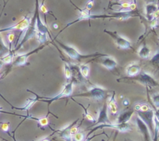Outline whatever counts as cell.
I'll use <instances>...</instances> for the list:
<instances>
[{"mask_svg":"<svg viewBox=\"0 0 159 141\" xmlns=\"http://www.w3.org/2000/svg\"><path fill=\"white\" fill-rule=\"evenodd\" d=\"M54 41L59 45L61 48L65 51V54L68 56L71 59L75 60H83V59H87V58H95V57H102V56H106L107 55V54H103V53H94V54H82L74 47V46H71L70 45L65 44V43H62V42L59 41V40L54 39Z\"/></svg>","mask_w":159,"mask_h":141,"instance_id":"cell-1","label":"cell"},{"mask_svg":"<svg viewBox=\"0 0 159 141\" xmlns=\"http://www.w3.org/2000/svg\"><path fill=\"white\" fill-rule=\"evenodd\" d=\"M138 82L142 85H145L147 87H159V83L150 74L144 71H141L138 74L134 76V77H122L120 78H118L116 82H124L127 83L128 82Z\"/></svg>","mask_w":159,"mask_h":141,"instance_id":"cell-2","label":"cell"},{"mask_svg":"<svg viewBox=\"0 0 159 141\" xmlns=\"http://www.w3.org/2000/svg\"><path fill=\"white\" fill-rule=\"evenodd\" d=\"M39 12V2L38 0H36V5H35V12H34V15L31 18L30 23L29 26H28L27 29L26 30V33H25L24 37H23L21 41L18 43L16 46L14 48V50L12 51V52L15 53L16 51H18L19 49L23 46V45L25 43L30 40V39H32L33 37H36V33H37V29H36V20H37V15Z\"/></svg>","mask_w":159,"mask_h":141,"instance_id":"cell-3","label":"cell"},{"mask_svg":"<svg viewBox=\"0 0 159 141\" xmlns=\"http://www.w3.org/2000/svg\"><path fill=\"white\" fill-rule=\"evenodd\" d=\"M108 92V90L106 89V88L97 86V85H93L87 91L75 95L71 97V99L75 97L88 98V99H93V100L100 101L107 97Z\"/></svg>","mask_w":159,"mask_h":141,"instance_id":"cell-4","label":"cell"},{"mask_svg":"<svg viewBox=\"0 0 159 141\" xmlns=\"http://www.w3.org/2000/svg\"><path fill=\"white\" fill-rule=\"evenodd\" d=\"M74 83H75V81L72 80L71 82L69 83L66 84V85L64 86L63 89L62 91H61L59 94H57V95L54 96V97H51V98H48V97H41V96H39L37 95H36L35 93L33 92V91H30V90H27V91H30V92H32L33 94L36 95V98H37V100H41L42 102H47L48 104V105H51L53 102L56 100H58V99H62V98H65V97H69L71 96V95L72 94L73 92V86H74Z\"/></svg>","mask_w":159,"mask_h":141,"instance_id":"cell-5","label":"cell"},{"mask_svg":"<svg viewBox=\"0 0 159 141\" xmlns=\"http://www.w3.org/2000/svg\"><path fill=\"white\" fill-rule=\"evenodd\" d=\"M138 116L147 125L148 127L149 131L153 139L154 136V130H155V124H154V116H155V112L152 108L146 110V111H137Z\"/></svg>","mask_w":159,"mask_h":141,"instance_id":"cell-6","label":"cell"},{"mask_svg":"<svg viewBox=\"0 0 159 141\" xmlns=\"http://www.w3.org/2000/svg\"><path fill=\"white\" fill-rule=\"evenodd\" d=\"M36 37L37 40L41 44H43L48 40V35L49 34V30L46 25L42 22L40 16V11L37 15V20H36Z\"/></svg>","mask_w":159,"mask_h":141,"instance_id":"cell-7","label":"cell"},{"mask_svg":"<svg viewBox=\"0 0 159 141\" xmlns=\"http://www.w3.org/2000/svg\"><path fill=\"white\" fill-rule=\"evenodd\" d=\"M104 33L110 35L113 40V41L115 42V43L121 49H133L130 42L126 38H124V37L120 35L116 31H110L107 30V29H104Z\"/></svg>","mask_w":159,"mask_h":141,"instance_id":"cell-8","label":"cell"},{"mask_svg":"<svg viewBox=\"0 0 159 141\" xmlns=\"http://www.w3.org/2000/svg\"><path fill=\"white\" fill-rule=\"evenodd\" d=\"M102 128H112L114 129V130H118V131L120 132H122V133L130 131V130H132L131 126H130V124L128 123V122H127V123H117V122H116V123H112V122H110V123L109 124H100V125L95 126V128L93 129V130H92L91 131H90V133H89L88 136H89L93 132L96 131L98 129Z\"/></svg>","mask_w":159,"mask_h":141,"instance_id":"cell-9","label":"cell"},{"mask_svg":"<svg viewBox=\"0 0 159 141\" xmlns=\"http://www.w3.org/2000/svg\"><path fill=\"white\" fill-rule=\"evenodd\" d=\"M31 18L28 15L23 17L19 23H16V24L12 25V26H8V27L3 28V29H0V33L2 32H8V31H12V30H20L21 32L26 31L27 29L28 26H29L30 23Z\"/></svg>","mask_w":159,"mask_h":141,"instance_id":"cell-10","label":"cell"},{"mask_svg":"<svg viewBox=\"0 0 159 141\" xmlns=\"http://www.w3.org/2000/svg\"><path fill=\"white\" fill-rule=\"evenodd\" d=\"M93 61L100 64L101 65L105 67L110 71H112L117 66V61L115 60L114 57H110L108 54L106 56H102V57H95L93 59Z\"/></svg>","mask_w":159,"mask_h":141,"instance_id":"cell-11","label":"cell"},{"mask_svg":"<svg viewBox=\"0 0 159 141\" xmlns=\"http://www.w3.org/2000/svg\"><path fill=\"white\" fill-rule=\"evenodd\" d=\"M44 46H45V45L43 44V45H41V46H39V47H37V48H36V49L33 50V51H30V52L26 53V54H19V55H17L16 57H15V59L12 60V64L14 65V66H23V65H25L26 63H27V59L30 56H31L32 54H35V53H37L38 51H40V50L43 49Z\"/></svg>","mask_w":159,"mask_h":141,"instance_id":"cell-12","label":"cell"},{"mask_svg":"<svg viewBox=\"0 0 159 141\" xmlns=\"http://www.w3.org/2000/svg\"><path fill=\"white\" fill-rule=\"evenodd\" d=\"M108 15V19H116L119 20H126L130 17L140 16V14L135 9H130V10L125 11H117L116 12L110 14Z\"/></svg>","mask_w":159,"mask_h":141,"instance_id":"cell-13","label":"cell"},{"mask_svg":"<svg viewBox=\"0 0 159 141\" xmlns=\"http://www.w3.org/2000/svg\"><path fill=\"white\" fill-rule=\"evenodd\" d=\"M110 122H110L108 118V107H107V102H105L102 108L99 109V117H98L97 120L96 121L93 126H96L100 125V124H109Z\"/></svg>","mask_w":159,"mask_h":141,"instance_id":"cell-14","label":"cell"},{"mask_svg":"<svg viewBox=\"0 0 159 141\" xmlns=\"http://www.w3.org/2000/svg\"><path fill=\"white\" fill-rule=\"evenodd\" d=\"M136 124L139 132L143 135V136H144V140L152 141V135H151L150 131H149L148 127L147 126V125H146L138 116L136 117Z\"/></svg>","mask_w":159,"mask_h":141,"instance_id":"cell-15","label":"cell"},{"mask_svg":"<svg viewBox=\"0 0 159 141\" xmlns=\"http://www.w3.org/2000/svg\"><path fill=\"white\" fill-rule=\"evenodd\" d=\"M108 110H110V114L113 116L117 117L119 115V107H118L117 102L116 100V92L113 91V94L109 98L108 101L107 102Z\"/></svg>","mask_w":159,"mask_h":141,"instance_id":"cell-16","label":"cell"},{"mask_svg":"<svg viewBox=\"0 0 159 141\" xmlns=\"http://www.w3.org/2000/svg\"><path fill=\"white\" fill-rule=\"evenodd\" d=\"M134 112V109H129L125 110L123 112L119 113L117 116V123H127L129 122L130 118L133 116Z\"/></svg>","mask_w":159,"mask_h":141,"instance_id":"cell-17","label":"cell"},{"mask_svg":"<svg viewBox=\"0 0 159 141\" xmlns=\"http://www.w3.org/2000/svg\"><path fill=\"white\" fill-rule=\"evenodd\" d=\"M141 71V67L138 63H135V62L130 64L126 68V73L127 74V77H134L139 74Z\"/></svg>","mask_w":159,"mask_h":141,"instance_id":"cell-18","label":"cell"},{"mask_svg":"<svg viewBox=\"0 0 159 141\" xmlns=\"http://www.w3.org/2000/svg\"><path fill=\"white\" fill-rule=\"evenodd\" d=\"M138 53L139 57H141V58L148 59L151 55V50L147 45L144 44L141 48H140Z\"/></svg>","mask_w":159,"mask_h":141,"instance_id":"cell-19","label":"cell"},{"mask_svg":"<svg viewBox=\"0 0 159 141\" xmlns=\"http://www.w3.org/2000/svg\"><path fill=\"white\" fill-rule=\"evenodd\" d=\"M29 118L37 120V123H38V126L40 127V128L43 129L44 127L49 126V123H50L49 118H48V116H43V117H39V118H35V117H32V116H30V117Z\"/></svg>","mask_w":159,"mask_h":141,"instance_id":"cell-20","label":"cell"},{"mask_svg":"<svg viewBox=\"0 0 159 141\" xmlns=\"http://www.w3.org/2000/svg\"><path fill=\"white\" fill-rule=\"evenodd\" d=\"M9 52H10V48L7 45H6L0 35V59L2 58L5 55L9 54Z\"/></svg>","mask_w":159,"mask_h":141,"instance_id":"cell-21","label":"cell"},{"mask_svg":"<svg viewBox=\"0 0 159 141\" xmlns=\"http://www.w3.org/2000/svg\"><path fill=\"white\" fill-rule=\"evenodd\" d=\"M158 10V7L154 3H150L146 6V14L148 18V20H151L152 17V15Z\"/></svg>","mask_w":159,"mask_h":141,"instance_id":"cell-22","label":"cell"},{"mask_svg":"<svg viewBox=\"0 0 159 141\" xmlns=\"http://www.w3.org/2000/svg\"><path fill=\"white\" fill-rule=\"evenodd\" d=\"M79 70H80V72L82 74V77L84 78H87L89 75L90 73V67L88 64H80L79 66Z\"/></svg>","mask_w":159,"mask_h":141,"instance_id":"cell-23","label":"cell"},{"mask_svg":"<svg viewBox=\"0 0 159 141\" xmlns=\"http://www.w3.org/2000/svg\"><path fill=\"white\" fill-rule=\"evenodd\" d=\"M64 73H65V78L68 81L72 77V71L68 63H65L64 64Z\"/></svg>","mask_w":159,"mask_h":141,"instance_id":"cell-24","label":"cell"},{"mask_svg":"<svg viewBox=\"0 0 159 141\" xmlns=\"http://www.w3.org/2000/svg\"><path fill=\"white\" fill-rule=\"evenodd\" d=\"M77 103H78V102H77ZM78 104H79V105H81V106L82 107V108H83L84 116H85V119H86L88 121H89V122H93V123H95V122H96V119H95L94 117L92 116V114H90V113L89 112L88 109H87V108H85V107L83 105H82L81 103H78Z\"/></svg>","mask_w":159,"mask_h":141,"instance_id":"cell-25","label":"cell"},{"mask_svg":"<svg viewBox=\"0 0 159 141\" xmlns=\"http://www.w3.org/2000/svg\"><path fill=\"white\" fill-rule=\"evenodd\" d=\"M13 56H14V53L12 52H9V54H7L6 55H5L2 58H1V60H2V62L4 63V64H9L12 63V59H13Z\"/></svg>","mask_w":159,"mask_h":141,"instance_id":"cell-26","label":"cell"},{"mask_svg":"<svg viewBox=\"0 0 159 141\" xmlns=\"http://www.w3.org/2000/svg\"><path fill=\"white\" fill-rule=\"evenodd\" d=\"M85 139V133L83 132L79 131L73 136L72 139L74 141H84Z\"/></svg>","mask_w":159,"mask_h":141,"instance_id":"cell-27","label":"cell"},{"mask_svg":"<svg viewBox=\"0 0 159 141\" xmlns=\"http://www.w3.org/2000/svg\"><path fill=\"white\" fill-rule=\"evenodd\" d=\"M150 63L152 64L153 66L158 68L159 67V51H158V52H157L156 54L152 57V58L150 60Z\"/></svg>","mask_w":159,"mask_h":141,"instance_id":"cell-28","label":"cell"},{"mask_svg":"<svg viewBox=\"0 0 159 141\" xmlns=\"http://www.w3.org/2000/svg\"><path fill=\"white\" fill-rule=\"evenodd\" d=\"M39 11L42 12V13L44 14V16H46L48 14H50L49 9L47 8V6L44 5V0L40 3V5H39Z\"/></svg>","mask_w":159,"mask_h":141,"instance_id":"cell-29","label":"cell"},{"mask_svg":"<svg viewBox=\"0 0 159 141\" xmlns=\"http://www.w3.org/2000/svg\"><path fill=\"white\" fill-rule=\"evenodd\" d=\"M152 101H153L154 105L156 107L157 109H159V93L152 95Z\"/></svg>","mask_w":159,"mask_h":141,"instance_id":"cell-30","label":"cell"},{"mask_svg":"<svg viewBox=\"0 0 159 141\" xmlns=\"http://www.w3.org/2000/svg\"><path fill=\"white\" fill-rule=\"evenodd\" d=\"M0 128H1L4 132L8 133L9 130V122H1V124H0Z\"/></svg>","mask_w":159,"mask_h":141,"instance_id":"cell-31","label":"cell"},{"mask_svg":"<svg viewBox=\"0 0 159 141\" xmlns=\"http://www.w3.org/2000/svg\"><path fill=\"white\" fill-rule=\"evenodd\" d=\"M14 37H15V34L14 33H9L7 36V39H8V41H9V48H10V49H11V45H12V41L14 40Z\"/></svg>","mask_w":159,"mask_h":141,"instance_id":"cell-32","label":"cell"},{"mask_svg":"<svg viewBox=\"0 0 159 141\" xmlns=\"http://www.w3.org/2000/svg\"><path fill=\"white\" fill-rule=\"evenodd\" d=\"M93 5H94V0H89V1L87 2L86 6H85V9H86L87 10L90 11L92 9V8L93 7Z\"/></svg>","mask_w":159,"mask_h":141,"instance_id":"cell-33","label":"cell"},{"mask_svg":"<svg viewBox=\"0 0 159 141\" xmlns=\"http://www.w3.org/2000/svg\"><path fill=\"white\" fill-rule=\"evenodd\" d=\"M123 105H124V106H128V105H130V100H129L128 99H127V98L124 99V100H123Z\"/></svg>","mask_w":159,"mask_h":141,"instance_id":"cell-34","label":"cell"},{"mask_svg":"<svg viewBox=\"0 0 159 141\" xmlns=\"http://www.w3.org/2000/svg\"><path fill=\"white\" fill-rule=\"evenodd\" d=\"M39 141H51V140L48 137H45V138H43V139H41Z\"/></svg>","mask_w":159,"mask_h":141,"instance_id":"cell-35","label":"cell"},{"mask_svg":"<svg viewBox=\"0 0 159 141\" xmlns=\"http://www.w3.org/2000/svg\"><path fill=\"white\" fill-rule=\"evenodd\" d=\"M95 136H92V137H89V138H87V139H85V140L84 141H91L92 139H93V138L95 137Z\"/></svg>","mask_w":159,"mask_h":141,"instance_id":"cell-36","label":"cell"},{"mask_svg":"<svg viewBox=\"0 0 159 141\" xmlns=\"http://www.w3.org/2000/svg\"><path fill=\"white\" fill-rule=\"evenodd\" d=\"M3 64H4V63H3V62H2V60L1 59H0V68H1L3 66Z\"/></svg>","mask_w":159,"mask_h":141,"instance_id":"cell-37","label":"cell"},{"mask_svg":"<svg viewBox=\"0 0 159 141\" xmlns=\"http://www.w3.org/2000/svg\"><path fill=\"white\" fill-rule=\"evenodd\" d=\"M53 26H54V28H55V29H57V28H58V26L57 25V23H54V24H53Z\"/></svg>","mask_w":159,"mask_h":141,"instance_id":"cell-38","label":"cell"},{"mask_svg":"<svg viewBox=\"0 0 159 141\" xmlns=\"http://www.w3.org/2000/svg\"><path fill=\"white\" fill-rule=\"evenodd\" d=\"M3 2H4V3L6 2V0H3Z\"/></svg>","mask_w":159,"mask_h":141,"instance_id":"cell-39","label":"cell"},{"mask_svg":"<svg viewBox=\"0 0 159 141\" xmlns=\"http://www.w3.org/2000/svg\"><path fill=\"white\" fill-rule=\"evenodd\" d=\"M120 1H124V0H120Z\"/></svg>","mask_w":159,"mask_h":141,"instance_id":"cell-40","label":"cell"},{"mask_svg":"<svg viewBox=\"0 0 159 141\" xmlns=\"http://www.w3.org/2000/svg\"><path fill=\"white\" fill-rule=\"evenodd\" d=\"M152 1H155V0H152Z\"/></svg>","mask_w":159,"mask_h":141,"instance_id":"cell-41","label":"cell"}]
</instances>
